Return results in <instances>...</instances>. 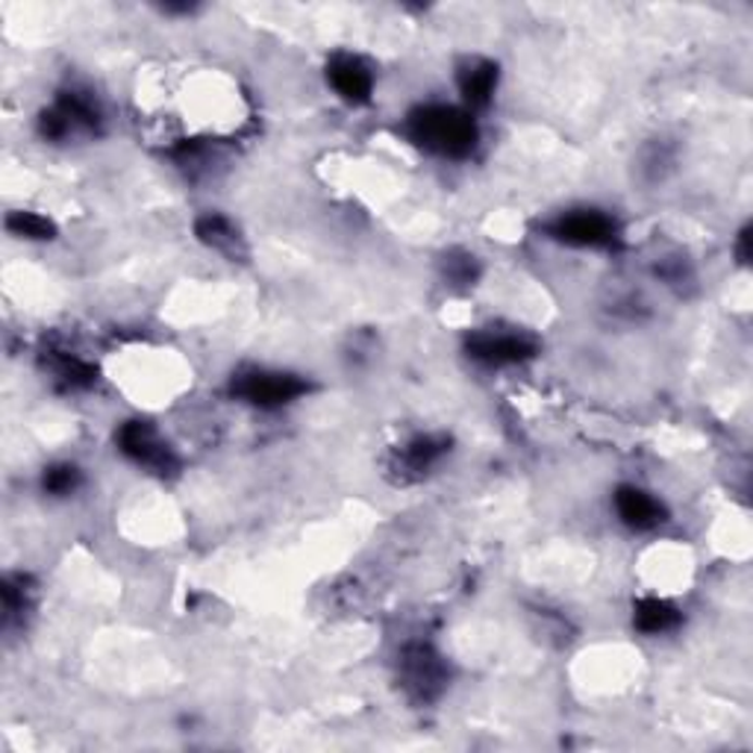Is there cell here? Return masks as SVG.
I'll return each instance as SVG.
<instances>
[{
	"label": "cell",
	"mask_w": 753,
	"mask_h": 753,
	"mask_svg": "<svg viewBox=\"0 0 753 753\" xmlns=\"http://www.w3.org/2000/svg\"><path fill=\"white\" fill-rule=\"evenodd\" d=\"M497 86V65L489 60H471L459 71V91L468 107H489Z\"/></svg>",
	"instance_id": "9c48e42d"
},
{
	"label": "cell",
	"mask_w": 753,
	"mask_h": 753,
	"mask_svg": "<svg viewBox=\"0 0 753 753\" xmlns=\"http://www.w3.org/2000/svg\"><path fill=\"white\" fill-rule=\"evenodd\" d=\"M57 110L65 115L71 133H77V129H83V133H95V129L100 127L98 103H95V98L86 95V91H74V89L65 91V95L60 98V103H57Z\"/></svg>",
	"instance_id": "8fae6325"
},
{
	"label": "cell",
	"mask_w": 753,
	"mask_h": 753,
	"mask_svg": "<svg viewBox=\"0 0 753 753\" xmlns=\"http://www.w3.org/2000/svg\"><path fill=\"white\" fill-rule=\"evenodd\" d=\"M7 227L18 238H53V233H57V227L36 212H12L7 219Z\"/></svg>",
	"instance_id": "9a60e30c"
},
{
	"label": "cell",
	"mask_w": 753,
	"mask_h": 753,
	"mask_svg": "<svg viewBox=\"0 0 753 753\" xmlns=\"http://www.w3.org/2000/svg\"><path fill=\"white\" fill-rule=\"evenodd\" d=\"M447 277L456 280V283H471L477 277L474 257L462 259H447Z\"/></svg>",
	"instance_id": "e0dca14e"
},
{
	"label": "cell",
	"mask_w": 753,
	"mask_h": 753,
	"mask_svg": "<svg viewBox=\"0 0 753 753\" xmlns=\"http://www.w3.org/2000/svg\"><path fill=\"white\" fill-rule=\"evenodd\" d=\"M328 79L338 98H345L347 103H366L371 98V91H374L371 69L359 57H350V53H338V57L330 60Z\"/></svg>",
	"instance_id": "8992f818"
},
{
	"label": "cell",
	"mask_w": 753,
	"mask_h": 753,
	"mask_svg": "<svg viewBox=\"0 0 753 753\" xmlns=\"http://www.w3.org/2000/svg\"><path fill=\"white\" fill-rule=\"evenodd\" d=\"M309 383L292 371H268V368H250L233 376V395L248 400L254 407L274 409L286 407L300 395H307Z\"/></svg>",
	"instance_id": "7a4b0ae2"
},
{
	"label": "cell",
	"mask_w": 753,
	"mask_h": 753,
	"mask_svg": "<svg viewBox=\"0 0 753 753\" xmlns=\"http://www.w3.org/2000/svg\"><path fill=\"white\" fill-rule=\"evenodd\" d=\"M447 454V442L436 436H418L404 447V468L409 474H421L430 466H436L439 459Z\"/></svg>",
	"instance_id": "4fadbf2b"
},
{
	"label": "cell",
	"mask_w": 753,
	"mask_h": 753,
	"mask_svg": "<svg viewBox=\"0 0 753 753\" xmlns=\"http://www.w3.org/2000/svg\"><path fill=\"white\" fill-rule=\"evenodd\" d=\"M115 442H119V450L127 456L129 462L148 468L153 474L169 477L180 468L177 454L171 450L169 442L159 439V433L148 421H127V424H121V430L115 433Z\"/></svg>",
	"instance_id": "3957f363"
},
{
	"label": "cell",
	"mask_w": 753,
	"mask_h": 753,
	"mask_svg": "<svg viewBox=\"0 0 753 753\" xmlns=\"http://www.w3.org/2000/svg\"><path fill=\"white\" fill-rule=\"evenodd\" d=\"M195 233H198L200 242H203V245H209V248L224 250V254H236L238 250L236 227H233V224H230L224 215L209 212V215L198 219V224H195Z\"/></svg>",
	"instance_id": "7c38bea8"
},
{
	"label": "cell",
	"mask_w": 753,
	"mask_h": 753,
	"mask_svg": "<svg viewBox=\"0 0 753 753\" xmlns=\"http://www.w3.org/2000/svg\"><path fill=\"white\" fill-rule=\"evenodd\" d=\"M633 621L642 633L659 635L680 625V613L668 601H663V597H644V601L635 604Z\"/></svg>",
	"instance_id": "30bf717a"
},
{
	"label": "cell",
	"mask_w": 753,
	"mask_h": 753,
	"mask_svg": "<svg viewBox=\"0 0 753 753\" xmlns=\"http://www.w3.org/2000/svg\"><path fill=\"white\" fill-rule=\"evenodd\" d=\"M41 486H45L48 495H57V497L71 495V492L79 486V471L74 466H69V462H62V466H50L45 468Z\"/></svg>",
	"instance_id": "2e32d148"
},
{
	"label": "cell",
	"mask_w": 753,
	"mask_h": 753,
	"mask_svg": "<svg viewBox=\"0 0 753 753\" xmlns=\"http://www.w3.org/2000/svg\"><path fill=\"white\" fill-rule=\"evenodd\" d=\"M615 509H618V518L633 530H654L656 524L665 521L663 504L654 495H647L644 489L635 486H621L615 492Z\"/></svg>",
	"instance_id": "52a82bcc"
},
{
	"label": "cell",
	"mask_w": 753,
	"mask_h": 753,
	"mask_svg": "<svg viewBox=\"0 0 753 753\" xmlns=\"http://www.w3.org/2000/svg\"><path fill=\"white\" fill-rule=\"evenodd\" d=\"M409 139L418 148L439 153V157L462 159L477 148V124L466 110L445 107V103H430L409 112L407 119Z\"/></svg>",
	"instance_id": "6da1fadb"
},
{
	"label": "cell",
	"mask_w": 753,
	"mask_h": 753,
	"mask_svg": "<svg viewBox=\"0 0 753 753\" xmlns=\"http://www.w3.org/2000/svg\"><path fill=\"white\" fill-rule=\"evenodd\" d=\"M53 366V374L60 376L62 383L71 388H89L95 383V368L83 359L71 357V354H60V357L50 359Z\"/></svg>",
	"instance_id": "5bb4252c"
},
{
	"label": "cell",
	"mask_w": 753,
	"mask_h": 753,
	"mask_svg": "<svg viewBox=\"0 0 753 753\" xmlns=\"http://www.w3.org/2000/svg\"><path fill=\"white\" fill-rule=\"evenodd\" d=\"M404 675H407V686L418 689L424 698H430V694L442 689V683H445V668H442L439 656L427 644L407 647V654H404Z\"/></svg>",
	"instance_id": "ba28073f"
},
{
	"label": "cell",
	"mask_w": 753,
	"mask_h": 753,
	"mask_svg": "<svg viewBox=\"0 0 753 753\" xmlns=\"http://www.w3.org/2000/svg\"><path fill=\"white\" fill-rule=\"evenodd\" d=\"M468 354L486 366H518L535 357V342L521 333H501V330H483L468 338Z\"/></svg>",
	"instance_id": "5b68a950"
},
{
	"label": "cell",
	"mask_w": 753,
	"mask_h": 753,
	"mask_svg": "<svg viewBox=\"0 0 753 753\" xmlns=\"http://www.w3.org/2000/svg\"><path fill=\"white\" fill-rule=\"evenodd\" d=\"M547 233L571 248H613L618 242V224L601 209H571L559 215Z\"/></svg>",
	"instance_id": "277c9868"
}]
</instances>
